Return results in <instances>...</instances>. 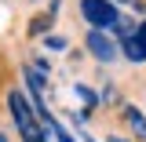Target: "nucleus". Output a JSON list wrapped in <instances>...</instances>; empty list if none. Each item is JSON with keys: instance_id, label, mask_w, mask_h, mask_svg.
<instances>
[{"instance_id": "6", "label": "nucleus", "mask_w": 146, "mask_h": 142, "mask_svg": "<svg viewBox=\"0 0 146 142\" xmlns=\"http://www.w3.org/2000/svg\"><path fill=\"white\" fill-rule=\"evenodd\" d=\"M135 36H139V40H143V44H146V22H143V26H139V29H135Z\"/></svg>"}, {"instance_id": "1", "label": "nucleus", "mask_w": 146, "mask_h": 142, "mask_svg": "<svg viewBox=\"0 0 146 142\" xmlns=\"http://www.w3.org/2000/svg\"><path fill=\"white\" fill-rule=\"evenodd\" d=\"M7 109H11V117H15V131H18L22 142H48L36 109L22 98V91H11V95H7Z\"/></svg>"}, {"instance_id": "4", "label": "nucleus", "mask_w": 146, "mask_h": 142, "mask_svg": "<svg viewBox=\"0 0 146 142\" xmlns=\"http://www.w3.org/2000/svg\"><path fill=\"white\" fill-rule=\"evenodd\" d=\"M124 55L131 58V62H146V44L135 36V29H131V36L124 40Z\"/></svg>"}, {"instance_id": "2", "label": "nucleus", "mask_w": 146, "mask_h": 142, "mask_svg": "<svg viewBox=\"0 0 146 142\" xmlns=\"http://www.w3.org/2000/svg\"><path fill=\"white\" fill-rule=\"evenodd\" d=\"M80 15L88 18L91 29H106L117 22V4L113 0H80Z\"/></svg>"}, {"instance_id": "5", "label": "nucleus", "mask_w": 146, "mask_h": 142, "mask_svg": "<svg viewBox=\"0 0 146 142\" xmlns=\"http://www.w3.org/2000/svg\"><path fill=\"white\" fill-rule=\"evenodd\" d=\"M128 120H131V124H135V131L146 139V120H143V113H135V109H131V113H128Z\"/></svg>"}, {"instance_id": "3", "label": "nucleus", "mask_w": 146, "mask_h": 142, "mask_svg": "<svg viewBox=\"0 0 146 142\" xmlns=\"http://www.w3.org/2000/svg\"><path fill=\"white\" fill-rule=\"evenodd\" d=\"M88 51L95 55L99 62H113V58H117V44H113L102 29H88Z\"/></svg>"}, {"instance_id": "7", "label": "nucleus", "mask_w": 146, "mask_h": 142, "mask_svg": "<svg viewBox=\"0 0 146 142\" xmlns=\"http://www.w3.org/2000/svg\"><path fill=\"white\" fill-rule=\"evenodd\" d=\"M0 142H7V139H4V135H0Z\"/></svg>"}]
</instances>
